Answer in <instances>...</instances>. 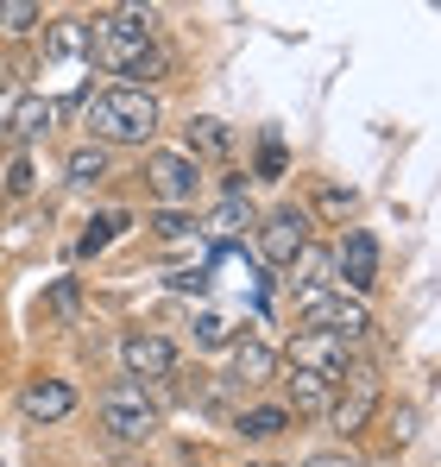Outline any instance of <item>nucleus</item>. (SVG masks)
<instances>
[{"label": "nucleus", "mask_w": 441, "mask_h": 467, "mask_svg": "<svg viewBox=\"0 0 441 467\" xmlns=\"http://www.w3.org/2000/svg\"><path fill=\"white\" fill-rule=\"evenodd\" d=\"M296 328H322V335H334V341L360 348V341L372 335V310H366V297L315 291V297H303V304H296Z\"/></svg>", "instance_id": "nucleus-4"}, {"label": "nucleus", "mask_w": 441, "mask_h": 467, "mask_svg": "<svg viewBox=\"0 0 441 467\" xmlns=\"http://www.w3.org/2000/svg\"><path fill=\"white\" fill-rule=\"evenodd\" d=\"M378 404H385V379H378V367H347V379H341L334 404H328V423H334V436H341V442L366 436L372 417H378Z\"/></svg>", "instance_id": "nucleus-6"}, {"label": "nucleus", "mask_w": 441, "mask_h": 467, "mask_svg": "<svg viewBox=\"0 0 441 467\" xmlns=\"http://www.w3.org/2000/svg\"><path fill=\"white\" fill-rule=\"evenodd\" d=\"M177 467H202V462H177Z\"/></svg>", "instance_id": "nucleus-29"}, {"label": "nucleus", "mask_w": 441, "mask_h": 467, "mask_svg": "<svg viewBox=\"0 0 441 467\" xmlns=\"http://www.w3.org/2000/svg\"><path fill=\"white\" fill-rule=\"evenodd\" d=\"M45 64L88 70V32H82V19H45Z\"/></svg>", "instance_id": "nucleus-16"}, {"label": "nucleus", "mask_w": 441, "mask_h": 467, "mask_svg": "<svg viewBox=\"0 0 441 467\" xmlns=\"http://www.w3.org/2000/svg\"><path fill=\"white\" fill-rule=\"evenodd\" d=\"M278 367H284V354L272 348V341H259V335H246V341H227V386H272L278 379Z\"/></svg>", "instance_id": "nucleus-12"}, {"label": "nucleus", "mask_w": 441, "mask_h": 467, "mask_svg": "<svg viewBox=\"0 0 441 467\" xmlns=\"http://www.w3.org/2000/svg\"><path fill=\"white\" fill-rule=\"evenodd\" d=\"M190 341H196V348H227V341H233V328H227V316H220V310H196Z\"/></svg>", "instance_id": "nucleus-24"}, {"label": "nucleus", "mask_w": 441, "mask_h": 467, "mask_svg": "<svg viewBox=\"0 0 441 467\" xmlns=\"http://www.w3.org/2000/svg\"><path fill=\"white\" fill-rule=\"evenodd\" d=\"M354 209H360V190H347V183H315V196H309V228L315 222H328V228H347L354 222Z\"/></svg>", "instance_id": "nucleus-18"}, {"label": "nucleus", "mask_w": 441, "mask_h": 467, "mask_svg": "<svg viewBox=\"0 0 441 467\" xmlns=\"http://www.w3.org/2000/svg\"><path fill=\"white\" fill-rule=\"evenodd\" d=\"M252 467H265V462H252Z\"/></svg>", "instance_id": "nucleus-32"}, {"label": "nucleus", "mask_w": 441, "mask_h": 467, "mask_svg": "<svg viewBox=\"0 0 441 467\" xmlns=\"http://www.w3.org/2000/svg\"><path fill=\"white\" fill-rule=\"evenodd\" d=\"M70 410H76L70 379H32V386L19 391V417H26V423H64Z\"/></svg>", "instance_id": "nucleus-13"}, {"label": "nucleus", "mask_w": 441, "mask_h": 467, "mask_svg": "<svg viewBox=\"0 0 441 467\" xmlns=\"http://www.w3.org/2000/svg\"><path fill=\"white\" fill-rule=\"evenodd\" d=\"M284 285H291V304H303V297H315V291H334V259H328V246H303L291 265H284Z\"/></svg>", "instance_id": "nucleus-14"}, {"label": "nucleus", "mask_w": 441, "mask_h": 467, "mask_svg": "<svg viewBox=\"0 0 441 467\" xmlns=\"http://www.w3.org/2000/svg\"><path fill=\"white\" fill-rule=\"evenodd\" d=\"M284 171H291V152H284V140H278V133H265V140H259V177H265V183H278Z\"/></svg>", "instance_id": "nucleus-26"}, {"label": "nucleus", "mask_w": 441, "mask_h": 467, "mask_svg": "<svg viewBox=\"0 0 441 467\" xmlns=\"http://www.w3.org/2000/svg\"><path fill=\"white\" fill-rule=\"evenodd\" d=\"M334 391H341V379H322V373H284V410H296V417H328Z\"/></svg>", "instance_id": "nucleus-15"}, {"label": "nucleus", "mask_w": 441, "mask_h": 467, "mask_svg": "<svg viewBox=\"0 0 441 467\" xmlns=\"http://www.w3.org/2000/svg\"><path fill=\"white\" fill-rule=\"evenodd\" d=\"M76 304H82V285H76V278H57V285L45 291V310L51 316H76Z\"/></svg>", "instance_id": "nucleus-27"}, {"label": "nucleus", "mask_w": 441, "mask_h": 467, "mask_svg": "<svg viewBox=\"0 0 441 467\" xmlns=\"http://www.w3.org/2000/svg\"><path fill=\"white\" fill-rule=\"evenodd\" d=\"M38 26H45L38 0H0V38H32Z\"/></svg>", "instance_id": "nucleus-23"}, {"label": "nucleus", "mask_w": 441, "mask_h": 467, "mask_svg": "<svg viewBox=\"0 0 441 467\" xmlns=\"http://www.w3.org/2000/svg\"><path fill=\"white\" fill-rule=\"evenodd\" d=\"M0 108H6V88H0Z\"/></svg>", "instance_id": "nucleus-30"}, {"label": "nucleus", "mask_w": 441, "mask_h": 467, "mask_svg": "<svg viewBox=\"0 0 441 467\" xmlns=\"http://www.w3.org/2000/svg\"><path fill=\"white\" fill-rule=\"evenodd\" d=\"M146 190L158 196V209H196L202 164L183 152V146H151L146 152Z\"/></svg>", "instance_id": "nucleus-5"}, {"label": "nucleus", "mask_w": 441, "mask_h": 467, "mask_svg": "<svg viewBox=\"0 0 441 467\" xmlns=\"http://www.w3.org/2000/svg\"><path fill=\"white\" fill-rule=\"evenodd\" d=\"M158 120H164L158 95L133 88V82H108V88H95L82 101V127H88L95 146H146L158 133Z\"/></svg>", "instance_id": "nucleus-2"}, {"label": "nucleus", "mask_w": 441, "mask_h": 467, "mask_svg": "<svg viewBox=\"0 0 441 467\" xmlns=\"http://www.w3.org/2000/svg\"><path fill=\"white\" fill-rule=\"evenodd\" d=\"M170 291H196L202 297L209 291V272H170Z\"/></svg>", "instance_id": "nucleus-28"}, {"label": "nucleus", "mask_w": 441, "mask_h": 467, "mask_svg": "<svg viewBox=\"0 0 441 467\" xmlns=\"http://www.w3.org/2000/svg\"><path fill=\"white\" fill-rule=\"evenodd\" d=\"M183 152L196 158V164H202V158H227V152H233V127L215 120V114H196L190 133H183Z\"/></svg>", "instance_id": "nucleus-19"}, {"label": "nucleus", "mask_w": 441, "mask_h": 467, "mask_svg": "<svg viewBox=\"0 0 441 467\" xmlns=\"http://www.w3.org/2000/svg\"><path fill=\"white\" fill-rule=\"evenodd\" d=\"M133 228V215L127 209H101V215H88V234L76 240V259H95V253H108L120 234Z\"/></svg>", "instance_id": "nucleus-21"}, {"label": "nucleus", "mask_w": 441, "mask_h": 467, "mask_svg": "<svg viewBox=\"0 0 441 467\" xmlns=\"http://www.w3.org/2000/svg\"><path fill=\"white\" fill-rule=\"evenodd\" d=\"M284 430H291V410L284 404H246L233 417V436H246V442H278Z\"/></svg>", "instance_id": "nucleus-20"}, {"label": "nucleus", "mask_w": 441, "mask_h": 467, "mask_svg": "<svg viewBox=\"0 0 441 467\" xmlns=\"http://www.w3.org/2000/svg\"><path fill=\"white\" fill-rule=\"evenodd\" d=\"M82 32H88V70H101V77L151 88L170 70V57L158 45V13L151 6H101L95 19H82Z\"/></svg>", "instance_id": "nucleus-1"}, {"label": "nucleus", "mask_w": 441, "mask_h": 467, "mask_svg": "<svg viewBox=\"0 0 441 467\" xmlns=\"http://www.w3.org/2000/svg\"><path fill=\"white\" fill-rule=\"evenodd\" d=\"M291 373H322V379H347V367H354V348L347 341H334V335H322V328H296L291 335Z\"/></svg>", "instance_id": "nucleus-11"}, {"label": "nucleus", "mask_w": 441, "mask_h": 467, "mask_svg": "<svg viewBox=\"0 0 441 467\" xmlns=\"http://www.w3.org/2000/svg\"><path fill=\"white\" fill-rule=\"evenodd\" d=\"M51 120H57V101H51L45 88H26V95H13V101L0 108V140L19 146V152H32V146L51 133Z\"/></svg>", "instance_id": "nucleus-9"}, {"label": "nucleus", "mask_w": 441, "mask_h": 467, "mask_svg": "<svg viewBox=\"0 0 441 467\" xmlns=\"http://www.w3.org/2000/svg\"><path fill=\"white\" fill-rule=\"evenodd\" d=\"M108 177H114V152L95 146V140H82V146L64 158V183H70V190H95V183H108Z\"/></svg>", "instance_id": "nucleus-17"}, {"label": "nucleus", "mask_w": 441, "mask_h": 467, "mask_svg": "<svg viewBox=\"0 0 441 467\" xmlns=\"http://www.w3.org/2000/svg\"><path fill=\"white\" fill-rule=\"evenodd\" d=\"M38 183H45V177H38V158L32 152L13 146V152L0 158V196H38Z\"/></svg>", "instance_id": "nucleus-22"}, {"label": "nucleus", "mask_w": 441, "mask_h": 467, "mask_svg": "<svg viewBox=\"0 0 441 467\" xmlns=\"http://www.w3.org/2000/svg\"><path fill=\"white\" fill-rule=\"evenodd\" d=\"M177 360H183L177 341L158 335V328H127V335H120V367H127L133 386H158V379H170Z\"/></svg>", "instance_id": "nucleus-8"}, {"label": "nucleus", "mask_w": 441, "mask_h": 467, "mask_svg": "<svg viewBox=\"0 0 441 467\" xmlns=\"http://www.w3.org/2000/svg\"><path fill=\"white\" fill-rule=\"evenodd\" d=\"M95 417H101V430L114 436V442H127V449H146L151 436L164 430V410H158V398L146 386H133V379H114V386H101L95 398Z\"/></svg>", "instance_id": "nucleus-3"}, {"label": "nucleus", "mask_w": 441, "mask_h": 467, "mask_svg": "<svg viewBox=\"0 0 441 467\" xmlns=\"http://www.w3.org/2000/svg\"><path fill=\"white\" fill-rule=\"evenodd\" d=\"M158 240H183V234H196V215L190 209H151V222H146Z\"/></svg>", "instance_id": "nucleus-25"}, {"label": "nucleus", "mask_w": 441, "mask_h": 467, "mask_svg": "<svg viewBox=\"0 0 441 467\" xmlns=\"http://www.w3.org/2000/svg\"><path fill=\"white\" fill-rule=\"evenodd\" d=\"M334 259V291H347V297H372V285H378V234L372 228H347L341 234V246L328 253Z\"/></svg>", "instance_id": "nucleus-7"}, {"label": "nucleus", "mask_w": 441, "mask_h": 467, "mask_svg": "<svg viewBox=\"0 0 441 467\" xmlns=\"http://www.w3.org/2000/svg\"><path fill=\"white\" fill-rule=\"evenodd\" d=\"M315 240V228H309V215L296 209V202H284V209H272L265 222H259V259L272 265V272H284L296 253Z\"/></svg>", "instance_id": "nucleus-10"}, {"label": "nucleus", "mask_w": 441, "mask_h": 467, "mask_svg": "<svg viewBox=\"0 0 441 467\" xmlns=\"http://www.w3.org/2000/svg\"><path fill=\"white\" fill-rule=\"evenodd\" d=\"M322 467H334V462H322Z\"/></svg>", "instance_id": "nucleus-31"}]
</instances>
